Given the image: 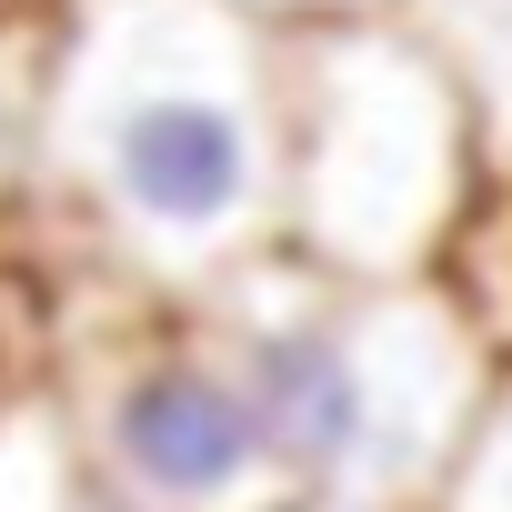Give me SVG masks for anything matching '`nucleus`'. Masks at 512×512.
Here are the masks:
<instances>
[{
	"instance_id": "f257e3e1",
	"label": "nucleus",
	"mask_w": 512,
	"mask_h": 512,
	"mask_svg": "<svg viewBox=\"0 0 512 512\" xmlns=\"http://www.w3.org/2000/svg\"><path fill=\"white\" fill-rule=\"evenodd\" d=\"M31 181L61 251L191 302L282 241V21L241 0H51Z\"/></svg>"
},
{
	"instance_id": "f03ea898",
	"label": "nucleus",
	"mask_w": 512,
	"mask_h": 512,
	"mask_svg": "<svg viewBox=\"0 0 512 512\" xmlns=\"http://www.w3.org/2000/svg\"><path fill=\"white\" fill-rule=\"evenodd\" d=\"M231 382L251 392L292 492H342V502H392L422 512L432 482L452 472L502 352L462 312L442 272H322L302 251H251L211 272L181 302Z\"/></svg>"
},
{
	"instance_id": "7ed1b4c3",
	"label": "nucleus",
	"mask_w": 512,
	"mask_h": 512,
	"mask_svg": "<svg viewBox=\"0 0 512 512\" xmlns=\"http://www.w3.org/2000/svg\"><path fill=\"white\" fill-rule=\"evenodd\" d=\"M472 201V121L402 11L282 21V251L362 282L442 272Z\"/></svg>"
},
{
	"instance_id": "20e7f679",
	"label": "nucleus",
	"mask_w": 512,
	"mask_h": 512,
	"mask_svg": "<svg viewBox=\"0 0 512 512\" xmlns=\"http://www.w3.org/2000/svg\"><path fill=\"white\" fill-rule=\"evenodd\" d=\"M51 352V402L101 512H272L292 492L251 392L181 302L81 262V282H61Z\"/></svg>"
},
{
	"instance_id": "39448f33",
	"label": "nucleus",
	"mask_w": 512,
	"mask_h": 512,
	"mask_svg": "<svg viewBox=\"0 0 512 512\" xmlns=\"http://www.w3.org/2000/svg\"><path fill=\"white\" fill-rule=\"evenodd\" d=\"M392 11L442 61V81L472 121L482 181H512V0H392Z\"/></svg>"
},
{
	"instance_id": "423d86ee",
	"label": "nucleus",
	"mask_w": 512,
	"mask_h": 512,
	"mask_svg": "<svg viewBox=\"0 0 512 512\" xmlns=\"http://www.w3.org/2000/svg\"><path fill=\"white\" fill-rule=\"evenodd\" d=\"M0 512H91L51 382H0Z\"/></svg>"
},
{
	"instance_id": "0eeeda50",
	"label": "nucleus",
	"mask_w": 512,
	"mask_h": 512,
	"mask_svg": "<svg viewBox=\"0 0 512 512\" xmlns=\"http://www.w3.org/2000/svg\"><path fill=\"white\" fill-rule=\"evenodd\" d=\"M422 512H512V352H502V372H492V392H482V412Z\"/></svg>"
},
{
	"instance_id": "6e6552de",
	"label": "nucleus",
	"mask_w": 512,
	"mask_h": 512,
	"mask_svg": "<svg viewBox=\"0 0 512 512\" xmlns=\"http://www.w3.org/2000/svg\"><path fill=\"white\" fill-rule=\"evenodd\" d=\"M262 21H332V11H392V0H241Z\"/></svg>"
},
{
	"instance_id": "1a4fd4ad",
	"label": "nucleus",
	"mask_w": 512,
	"mask_h": 512,
	"mask_svg": "<svg viewBox=\"0 0 512 512\" xmlns=\"http://www.w3.org/2000/svg\"><path fill=\"white\" fill-rule=\"evenodd\" d=\"M272 512H392V502H342V492H282Z\"/></svg>"
},
{
	"instance_id": "9d476101",
	"label": "nucleus",
	"mask_w": 512,
	"mask_h": 512,
	"mask_svg": "<svg viewBox=\"0 0 512 512\" xmlns=\"http://www.w3.org/2000/svg\"><path fill=\"white\" fill-rule=\"evenodd\" d=\"M91 512H101V502H91Z\"/></svg>"
}]
</instances>
